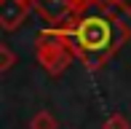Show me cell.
<instances>
[{
  "instance_id": "obj_1",
  "label": "cell",
  "mask_w": 131,
  "mask_h": 129,
  "mask_svg": "<svg viewBox=\"0 0 131 129\" xmlns=\"http://www.w3.org/2000/svg\"><path fill=\"white\" fill-rule=\"evenodd\" d=\"M64 35L72 43L75 57L88 70H99L131 40V27L115 11L104 8L102 14H80L70 27H64Z\"/></svg>"
},
{
  "instance_id": "obj_2",
  "label": "cell",
  "mask_w": 131,
  "mask_h": 129,
  "mask_svg": "<svg viewBox=\"0 0 131 129\" xmlns=\"http://www.w3.org/2000/svg\"><path fill=\"white\" fill-rule=\"evenodd\" d=\"M35 59L38 64L46 70L48 75H62L64 70L72 64L75 57V49L70 43V38L64 35V30H56V27H48V30L38 32L35 38Z\"/></svg>"
},
{
  "instance_id": "obj_3",
  "label": "cell",
  "mask_w": 131,
  "mask_h": 129,
  "mask_svg": "<svg viewBox=\"0 0 131 129\" xmlns=\"http://www.w3.org/2000/svg\"><path fill=\"white\" fill-rule=\"evenodd\" d=\"M32 8L38 11L51 27H56V30L70 27L80 16V11L72 5V0H35Z\"/></svg>"
},
{
  "instance_id": "obj_4",
  "label": "cell",
  "mask_w": 131,
  "mask_h": 129,
  "mask_svg": "<svg viewBox=\"0 0 131 129\" xmlns=\"http://www.w3.org/2000/svg\"><path fill=\"white\" fill-rule=\"evenodd\" d=\"M29 11H32V5L24 0H0V30L3 32L19 30L29 16Z\"/></svg>"
},
{
  "instance_id": "obj_5",
  "label": "cell",
  "mask_w": 131,
  "mask_h": 129,
  "mask_svg": "<svg viewBox=\"0 0 131 129\" xmlns=\"http://www.w3.org/2000/svg\"><path fill=\"white\" fill-rule=\"evenodd\" d=\"M29 129H59V121H56V116H53L48 108H40L38 113L29 118Z\"/></svg>"
},
{
  "instance_id": "obj_6",
  "label": "cell",
  "mask_w": 131,
  "mask_h": 129,
  "mask_svg": "<svg viewBox=\"0 0 131 129\" xmlns=\"http://www.w3.org/2000/svg\"><path fill=\"white\" fill-rule=\"evenodd\" d=\"M102 129H131V121L123 113H110L102 121Z\"/></svg>"
},
{
  "instance_id": "obj_7",
  "label": "cell",
  "mask_w": 131,
  "mask_h": 129,
  "mask_svg": "<svg viewBox=\"0 0 131 129\" xmlns=\"http://www.w3.org/2000/svg\"><path fill=\"white\" fill-rule=\"evenodd\" d=\"M14 64H16V54L11 51L8 43H0V73H8Z\"/></svg>"
},
{
  "instance_id": "obj_8",
  "label": "cell",
  "mask_w": 131,
  "mask_h": 129,
  "mask_svg": "<svg viewBox=\"0 0 131 129\" xmlns=\"http://www.w3.org/2000/svg\"><path fill=\"white\" fill-rule=\"evenodd\" d=\"M24 3H29V5H32V3H35V0H24Z\"/></svg>"
}]
</instances>
